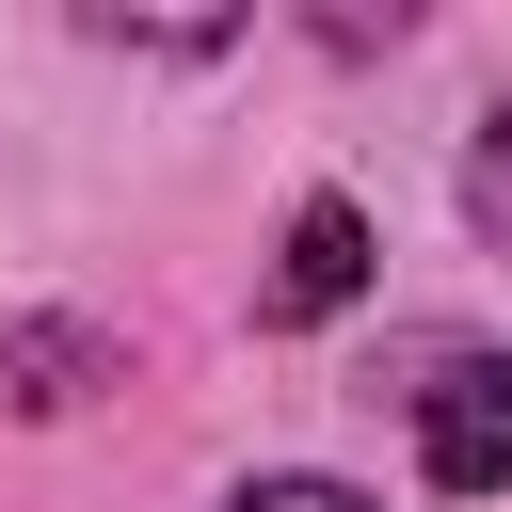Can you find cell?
Masks as SVG:
<instances>
[{
	"instance_id": "cell-1",
	"label": "cell",
	"mask_w": 512,
	"mask_h": 512,
	"mask_svg": "<svg viewBox=\"0 0 512 512\" xmlns=\"http://www.w3.org/2000/svg\"><path fill=\"white\" fill-rule=\"evenodd\" d=\"M416 464H432V496L512 480V352H464L448 384H416Z\"/></svg>"
},
{
	"instance_id": "cell-2",
	"label": "cell",
	"mask_w": 512,
	"mask_h": 512,
	"mask_svg": "<svg viewBox=\"0 0 512 512\" xmlns=\"http://www.w3.org/2000/svg\"><path fill=\"white\" fill-rule=\"evenodd\" d=\"M368 288V224L320 192V208H288V240H272V288H256V320H336Z\"/></svg>"
},
{
	"instance_id": "cell-3",
	"label": "cell",
	"mask_w": 512,
	"mask_h": 512,
	"mask_svg": "<svg viewBox=\"0 0 512 512\" xmlns=\"http://www.w3.org/2000/svg\"><path fill=\"white\" fill-rule=\"evenodd\" d=\"M112 384V336L96 320H16L0 336V416H80Z\"/></svg>"
},
{
	"instance_id": "cell-4",
	"label": "cell",
	"mask_w": 512,
	"mask_h": 512,
	"mask_svg": "<svg viewBox=\"0 0 512 512\" xmlns=\"http://www.w3.org/2000/svg\"><path fill=\"white\" fill-rule=\"evenodd\" d=\"M464 224L512 256V96H496V112H480V144H464Z\"/></svg>"
},
{
	"instance_id": "cell-5",
	"label": "cell",
	"mask_w": 512,
	"mask_h": 512,
	"mask_svg": "<svg viewBox=\"0 0 512 512\" xmlns=\"http://www.w3.org/2000/svg\"><path fill=\"white\" fill-rule=\"evenodd\" d=\"M224 512H368V496H352V480H240Z\"/></svg>"
}]
</instances>
